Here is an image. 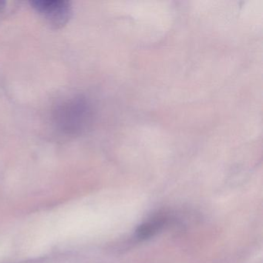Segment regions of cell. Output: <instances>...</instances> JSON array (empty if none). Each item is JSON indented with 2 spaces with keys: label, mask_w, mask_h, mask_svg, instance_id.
I'll return each mask as SVG.
<instances>
[{
  "label": "cell",
  "mask_w": 263,
  "mask_h": 263,
  "mask_svg": "<svg viewBox=\"0 0 263 263\" xmlns=\"http://www.w3.org/2000/svg\"><path fill=\"white\" fill-rule=\"evenodd\" d=\"M89 118L88 104L81 98H70L58 107L55 115L60 128L70 134L84 130Z\"/></svg>",
  "instance_id": "6da1fadb"
},
{
  "label": "cell",
  "mask_w": 263,
  "mask_h": 263,
  "mask_svg": "<svg viewBox=\"0 0 263 263\" xmlns=\"http://www.w3.org/2000/svg\"><path fill=\"white\" fill-rule=\"evenodd\" d=\"M30 5L52 28L64 27L73 14L71 4L67 0H32Z\"/></svg>",
  "instance_id": "7a4b0ae2"
},
{
  "label": "cell",
  "mask_w": 263,
  "mask_h": 263,
  "mask_svg": "<svg viewBox=\"0 0 263 263\" xmlns=\"http://www.w3.org/2000/svg\"><path fill=\"white\" fill-rule=\"evenodd\" d=\"M167 219L165 217L155 216L140 224L135 232V238L138 241L150 239L162 230L165 226Z\"/></svg>",
  "instance_id": "3957f363"
},
{
  "label": "cell",
  "mask_w": 263,
  "mask_h": 263,
  "mask_svg": "<svg viewBox=\"0 0 263 263\" xmlns=\"http://www.w3.org/2000/svg\"><path fill=\"white\" fill-rule=\"evenodd\" d=\"M5 4L6 3L4 1H0V10H2V9L5 7Z\"/></svg>",
  "instance_id": "277c9868"
}]
</instances>
